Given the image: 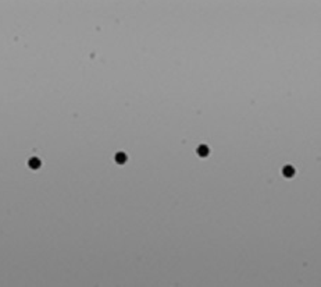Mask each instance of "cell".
Listing matches in <instances>:
<instances>
[{"mask_svg":"<svg viewBox=\"0 0 321 287\" xmlns=\"http://www.w3.org/2000/svg\"><path fill=\"white\" fill-rule=\"evenodd\" d=\"M196 152H197V155H199V156L205 158V156H207V155H209V148H207L206 145H200L199 148H197Z\"/></svg>","mask_w":321,"mask_h":287,"instance_id":"obj_1","label":"cell"},{"mask_svg":"<svg viewBox=\"0 0 321 287\" xmlns=\"http://www.w3.org/2000/svg\"><path fill=\"white\" fill-rule=\"evenodd\" d=\"M28 165H29V167H31V169H39V167H40V160L38 158H32L28 162Z\"/></svg>","mask_w":321,"mask_h":287,"instance_id":"obj_2","label":"cell"},{"mask_svg":"<svg viewBox=\"0 0 321 287\" xmlns=\"http://www.w3.org/2000/svg\"><path fill=\"white\" fill-rule=\"evenodd\" d=\"M282 173H284L285 177H292L293 174H295V169H293L292 166H286L285 169L282 170Z\"/></svg>","mask_w":321,"mask_h":287,"instance_id":"obj_3","label":"cell"},{"mask_svg":"<svg viewBox=\"0 0 321 287\" xmlns=\"http://www.w3.org/2000/svg\"><path fill=\"white\" fill-rule=\"evenodd\" d=\"M125 160H127V155H125L124 152H118V154L116 155V162L117 163H125Z\"/></svg>","mask_w":321,"mask_h":287,"instance_id":"obj_4","label":"cell"}]
</instances>
